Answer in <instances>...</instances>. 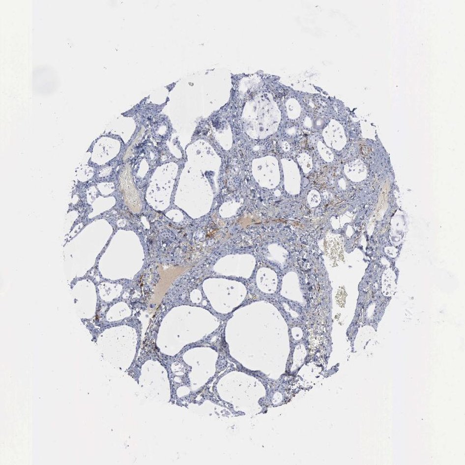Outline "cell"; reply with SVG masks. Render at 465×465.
<instances>
[{"instance_id": "6da1fadb", "label": "cell", "mask_w": 465, "mask_h": 465, "mask_svg": "<svg viewBox=\"0 0 465 465\" xmlns=\"http://www.w3.org/2000/svg\"><path fill=\"white\" fill-rule=\"evenodd\" d=\"M396 277L391 270L386 271L382 277V292L388 296H392L396 290Z\"/></svg>"}]
</instances>
